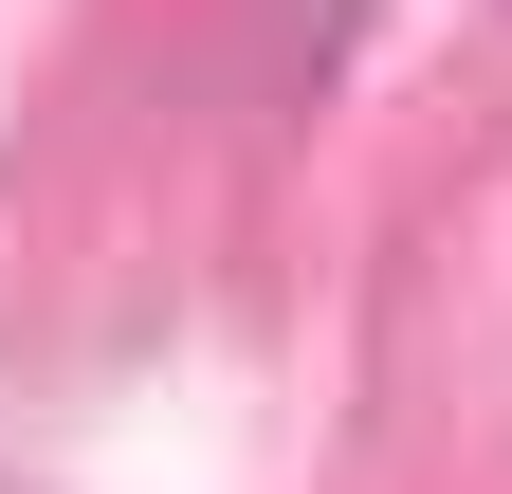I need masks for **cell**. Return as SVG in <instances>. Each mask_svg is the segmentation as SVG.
Returning <instances> with one entry per match:
<instances>
[]
</instances>
